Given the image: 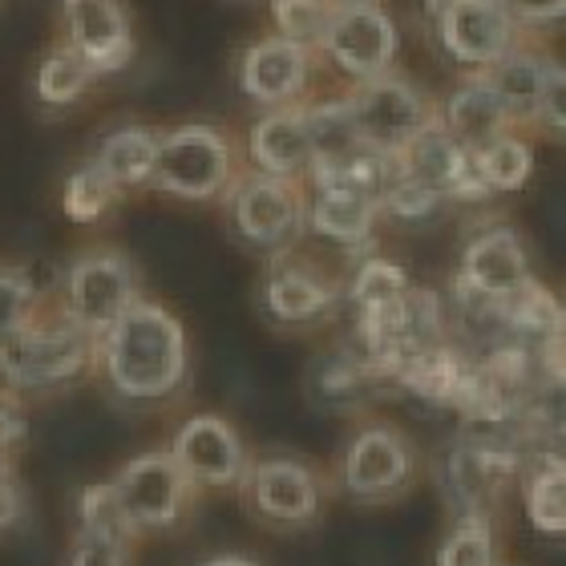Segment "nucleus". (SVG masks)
Wrapping results in <instances>:
<instances>
[{
    "instance_id": "1",
    "label": "nucleus",
    "mask_w": 566,
    "mask_h": 566,
    "mask_svg": "<svg viewBox=\"0 0 566 566\" xmlns=\"http://www.w3.org/2000/svg\"><path fill=\"white\" fill-rule=\"evenodd\" d=\"M94 373L122 405L175 401L190 380V340L182 319L142 295L97 336Z\"/></svg>"
},
{
    "instance_id": "2",
    "label": "nucleus",
    "mask_w": 566,
    "mask_h": 566,
    "mask_svg": "<svg viewBox=\"0 0 566 566\" xmlns=\"http://www.w3.org/2000/svg\"><path fill=\"white\" fill-rule=\"evenodd\" d=\"M97 336L73 324L65 312H36L24 328L0 340V385L9 397L70 389L94 373Z\"/></svg>"
},
{
    "instance_id": "3",
    "label": "nucleus",
    "mask_w": 566,
    "mask_h": 566,
    "mask_svg": "<svg viewBox=\"0 0 566 566\" xmlns=\"http://www.w3.org/2000/svg\"><path fill=\"white\" fill-rule=\"evenodd\" d=\"M219 202H223L231 239L251 255H263V260L287 255L304 235L307 187L295 178H272L260 175V170H248V175H235V182L227 187Z\"/></svg>"
},
{
    "instance_id": "4",
    "label": "nucleus",
    "mask_w": 566,
    "mask_h": 566,
    "mask_svg": "<svg viewBox=\"0 0 566 566\" xmlns=\"http://www.w3.org/2000/svg\"><path fill=\"white\" fill-rule=\"evenodd\" d=\"M231 182H235V142L219 126L187 122L158 130L154 190L182 202H219Z\"/></svg>"
},
{
    "instance_id": "5",
    "label": "nucleus",
    "mask_w": 566,
    "mask_h": 566,
    "mask_svg": "<svg viewBox=\"0 0 566 566\" xmlns=\"http://www.w3.org/2000/svg\"><path fill=\"white\" fill-rule=\"evenodd\" d=\"M417 470H421V461H417L413 441L397 424L368 421L340 449L336 485L365 506H385V502H401L413 490Z\"/></svg>"
},
{
    "instance_id": "6",
    "label": "nucleus",
    "mask_w": 566,
    "mask_h": 566,
    "mask_svg": "<svg viewBox=\"0 0 566 566\" xmlns=\"http://www.w3.org/2000/svg\"><path fill=\"white\" fill-rule=\"evenodd\" d=\"M142 300V275L122 248H85L77 251L61 275V312L82 324L90 336L130 312Z\"/></svg>"
},
{
    "instance_id": "7",
    "label": "nucleus",
    "mask_w": 566,
    "mask_h": 566,
    "mask_svg": "<svg viewBox=\"0 0 566 566\" xmlns=\"http://www.w3.org/2000/svg\"><path fill=\"white\" fill-rule=\"evenodd\" d=\"M397 53H401V29L377 0H336L316 49V57L328 61L353 85L392 73Z\"/></svg>"
},
{
    "instance_id": "8",
    "label": "nucleus",
    "mask_w": 566,
    "mask_h": 566,
    "mask_svg": "<svg viewBox=\"0 0 566 566\" xmlns=\"http://www.w3.org/2000/svg\"><path fill=\"white\" fill-rule=\"evenodd\" d=\"M109 485H114L122 514H126L138 538L142 534L175 531L199 497V490L190 485V478L170 458V449H146V453L130 458L109 478Z\"/></svg>"
},
{
    "instance_id": "9",
    "label": "nucleus",
    "mask_w": 566,
    "mask_h": 566,
    "mask_svg": "<svg viewBox=\"0 0 566 566\" xmlns=\"http://www.w3.org/2000/svg\"><path fill=\"white\" fill-rule=\"evenodd\" d=\"M344 106H348L360 146L380 154H401L437 118L429 97L401 73H380V77L356 82L344 94Z\"/></svg>"
},
{
    "instance_id": "10",
    "label": "nucleus",
    "mask_w": 566,
    "mask_h": 566,
    "mask_svg": "<svg viewBox=\"0 0 566 566\" xmlns=\"http://www.w3.org/2000/svg\"><path fill=\"white\" fill-rule=\"evenodd\" d=\"M239 494L263 526L275 531H307L316 526L328 502V485L300 458H260L251 461L248 482Z\"/></svg>"
},
{
    "instance_id": "11",
    "label": "nucleus",
    "mask_w": 566,
    "mask_h": 566,
    "mask_svg": "<svg viewBox=\"0 0 566 566\" xmlns=\"http://www.w3.org/2000/svg\"><path fill=\"white\" fill-rule=\"evenodd\" d=\"M437 45L461 70L485 73L518 49V29L497 0H437L433 4Z\"/></svg>"
},
{
    "instance_id": "12",
    "label": "nucleus",
    "mask_w": 566,
    "mask_h": 566,
    "mask_svg": "<svg viewBox=\"0 0 566 566\" xmlns=\"http://www.w3.org/2000/svg\"><path fill=\"white\" fill-rule=\"evenodd\" d=\"M522 453L506 441H473L461 437L441 461V494L449 502V518L485 514L494 518L497 494L510 478H518Z\"/></svg>"
},
{
    "instance_id": "13",
    "label": "nucleus",
    "mask_w": 566,
    "mask_h": 566,
    "mask_svg": "<svg viewBox=\"0 0 566 566\" xmlns=\"http://www.w3.org/2000/svg\"><path fill=\"white\" fill-rule=\"evenodd\" d=\"M166 449L195 490H243L251 461H255L235 424L219 413L187 417Z\"/></svg>"
},
{
    "instance_id": "14",
    "label": "nucleus",
    "mask_w": 566,
    "mask_h": 566,
    "mask_svg": "<svg viewBox=\"0 0 566 566\" xmlns=\"http://www.w3.org/2000/svg\"><path fill=\"white\" fill-rule=\"evenodd\" d=\"M344 287L319 272L316 263L300 260L295 251L268 260V272L260 280V312L275 328L300 332L316 328L340 307Z\"/></svg>"
},
{
    "instance_id": "15",
    "label": "nucleus",
    "mask_w": 566,
    "mask_h": 566,
    "mask_svg": "<svg viewBox=\"0 0 566 566\" xmlns=\"http://www.w3.org/2000/svg\"><path fill=\"white\" fill-rule=\"evenodd\" d=\"M534 280L531 251L510 223H490L473 231L461 248L458 287L478 304H506L510 295L522 292Z\"/></svg>"
},
{
    "instance_id": "16",
    "label": "nucleus",
    "mask_w": 566,
    "mask_h": 566,
    "mask_svg": "<svg viewBox=\"0 0 566 566\" xmlns=\"http://www.w3.org/2000/svg\"><path fill=\"white\" fill-rule=\"evenodd\" d=\"M61 45L73 49L94 77L122 73L138 49L126 0H61Z\"/></svg>"
},
{
    "instance_id": "17",
    "label": "nucleus",
    "mask_w": 566,
    "mask_h": 566,
    "mask_svg": "<svg viewBox=\"0 0 566 566\" xmlns=\"http://www.w3.org/2000/svg\"><path fill=\"white\" fill-rule=\"evenodd\" d=\"M401 175L429 187L446 202H485L490 190L482 187V178L473 170V150H465L441 122H429L401 154Z\"/></svg>"
},
{
    "instance_id": "18",
    "label": "nucleus",
    "mask_w": 566,
    "mask_h": 566,
    "mask_svg": "<svg viewBox=\"0 0 566 566\" xmlns=\"http://www.w3.org/2000/svg\"><path fill=\"white\" fill-rule=\"evenodd\" d=\"M312 57L316 53H307L304 45H292L275 33L263 36L239 57V90L251 106L263 109L304 102L307 85H312Z\"/></svg>"
},
{
    "instance_id": "19",
    "label": "nucleus",
    "mask_w": 566,
    "mask_h": 566,
    "mask_svg": "<svg viewBox=\"0 0 566 566\" xmlns=\"http://www.w3.org/2000/svg\"><path fill=\"white\" fill-rule=\"evenodd\" d=\"M248 154H251V170L304 182L307 166H312V134H307L304 102L263 109L260 118H255V126H251Z\"/></svg>"
},
{
    "instance_id": "20",
    "label": "nucleus",
    "mask_w": 566,
    "mask_h": 566,
    "mask_svg": "<svg viewBox=\"0 0 566 566\" xmlns=\"http://www.w3.org/2000/svg\"><path fill=\"white\" fill-rule=\"evenodd\" d=\"M380 227L377 199L348 187H312L304 202V235H316L332 248L365 251Z\"/></svg>"
},
{
    "instance_id": "21",
    "label": "nucleus",
    "mask_w": 566,
    "mask_h": 566,
    "mask_svg": "<svg viewBox=\"0 0 566 566\" xmlns=\"http://www.w3.org/2000/svg\"><path fill=\"white\" fill-rule=\"evenodd\" d=\"M437 122H441L465 150H478L485 142H494L514 130V122H510L506 106H502V97L494 94V85H490L485 73L461 77L458 90L446 97V106L437 109Z\"/></svg>"
},
{
    "instance_id": "22",
    "label": "nucleus",
    "mask_w": 566,
    "mask_h": 566,
    "mask_svg": "<svg viewBox=\"0 0 566 566\" xmlns=\"http://www.w3.org/2000/svg\"><path fill=\"white\" fill-rule=\"evenodd\" d=\"M90 163L109 178V187L118 195L146 190L154 178V163H158V130H150V126H114L109 134L97 138Z\"/></svg>"
},
{
    "instance_id": "23",
    "label": "nucleus",
    "mask_w": 566,
    "mask_h": 566,
    "mask_svg": "<svg viewBox=\"0 0 566 566\" xmlns=\"http://www.w3.org/2000/svg\"><path fill=\"white\" fill-rule=\"evenodd\" d=\"M522 510L526 522L546 538H563L566 531V470L563 453H534L531 461H522Z\"/></svg>"
},
{
    "instance_id": "24",
    "label": "nucleus",
    "mask_w": 566,
    "mask_h": 566,
    "mask_svg": "<svg viewBox=\"0 0 566 566\" xmlns=\"http://www.w3.org/2000/svg\"><path fill=\"white\" fill-rule=\"evenodd\" d=\"M546 61L551 57L518 45L514 53H506L497 65L485 70L494 94L502 97V106H506L510 122H514V130L538 122V97H543V82H546Z\"/></svg>"
},
{
    "instance_id": "25",
    "label": "nucleus",
    "mask_w": 566,
    "mask_h": 566,
    "mask_svg": "<svg viewBox=\"0 0 566 566\" xmlns=\"http://www.w3.org/2000/svg\"><path fill=\"white\" fill-rule=\"evenodd\" d=\"M94 73L85 65L73 49L65 45H53L49 53H41L33 70V97L41 102L45 109H70L77 106L90 90H94Z\"/></svg>"
},
{
    "instance_id": "26",
    "label": "nucleus",
    "mask_w": 566,
    "mask_h": 566,
    "mask_svg": "<svg viewBox=\"0 0 566 566\" xmlns=\"http://www.w3.org/2000/svg\"><path fill=\"white\" fill-rule=\"evenodd\" d=\"M473 170L490 195H514L534 175V146L518 130H510L473 150Z\"/></svg>"
},
{
    "instance_id": "27",
    "label": "nucleus",
    "mask_w": 566,
    "mask_h": 566,
    "mask_svg": "<svg viewBox=\"0 0 566 566\" xmlns=\"http://www.w3.org/2000/svg\"><path fill=\"white\" fill-rule=\"evenodd\" d=\"M433 566H502L497 526L485 514L453 518L433 551Z\"/></svg>"
},
{
    "instance_id": "28",
    "label": "nucleus",
    "mask_w": 566,
    "mask_h": 566,
    "mask_svg": "<svg viewBox=\"0 0 566 566\" xmlns=\"http://www.w3.org/2000/svg\"><path fill=\"white\" fill-rule=\"evenodd\" d=\"M122 195L114 187H109V178L97 170L90 158H85L82 166H73L70 175H65V187H61V211H65V219H73V223H102L109 211H114V202H118Z\"/></svg>"
},
{
    "instance_id": "29",
    "label": "nucleus",
    "mask_w": 566,
    "mask_h": 566,
    "mask_svg": "<svg viewBox=\"0 0 566 566\" xmlns=\"http://www.w3.org/2000/svg\"><path fill=\"white\" fill-rule=\"evenodd\" d=\"M409 287H413V280H409V272H405L401 263L368 255V260L356 263L353 280L344 287V300L353 304V312H373V307H385V304H392V300H401Z\"/></svg>"
},
{
    "instance_id": "30",
    "label": "nucleus",
    "mask_w": 566,
    "mask_h": 566,
    "mask_svg": "<svg viewBox=\"0 0 566 566\" xmlns=\"http://www.w3.org/2000/svg\"><path fill=\"white\" fill-rule=\"evenodd\" d=\"M312 392L319 397V405H353V401H365L368 389H373V380L380 377L377 368L368 365V360H356L353 353L348 356H332L324 365L312 373Z\"/></svg>"
},
{
    "instance_id": "31",
    "label": "nucleus",
    "mask_w": 566,
    "mask_h": 566,
    "mask_svg": "<svg viewBox=\"0 0 566 566\" xmlns=\"http://www.w3.org/2000/svg\"><path fill=\"white\" fill-rule=\"evenodd\" d=\"M332 9H336V0H268L275 36L292 41V45H304L307 53L319 49V36L328 29Z\"/></svg>"
},
{
    "instance_id": "32",
    "label": "nucleus",
    "mask_w": 566,
    "mask_h": 566,
    "mask_svg": "<svg viewBox=\"0 0 566 566\" xmlns=\"http://www.w3.org/2000/svg\"><path fill=\"white\" fill-rule=\"evenodd\" d=\"M377 207H380V219H392V223H405V227H421V223H433L449 202L441 199V195H433L429 187H421V182H413V178L397 175L389 187H385V195L377 199Z\"/></svg>"
},
{
    "instance_id": "33",
    "label": "nucleus",
    "mask_w": 566,
    "mask_h": 566,
    "mask_svg": "<svg viewBox=\"0 0 566 566\" xmlns=\"http://www.w3.org/2000/svg\"><path fill=\"white\" fill-rule=\"evenodd\" d=\"M41 312V292L36 280L24 268L0 263V340L12 336L17 328H24L29 319Z\"/></svg>"
},
{
    "instance_id": "34",
    "label": "nucleus",
    "mask_w": 566,
    "mask_h": 566,
    "mask_svg": "<svg viewBox=\"0 0 566 566\" xmlns=\"http://www.w3.org/2000/svg\"><path fill=\"white\" fill-rule=\"evenodd\" d=\"M134 558V538L126 534H106V531H85L77 526L65 551V566H130Z\"/></svg>"
},
{
    "instance_id": "35",
    "label": "nucleus",
    "mask_w": 566,
    "mask_h": 566,
    "mask_svg": "<svg viewBox=\"0 0 566 566\" xmlns=\"http://www.w3.org/2000/svg\"><path fill=\"white\" fill-rule=\"evenodd\" d=\"M77 526H85V531L126 534V538L138 543V534L130 531V522H126V514H122L118 494H114V485L109 482L85 485L82 494H77Z\"/></svg>"
},
{
    "instance_id": "36",
    "label": "nucleus",
    "mask_w": 566,
    "mask_h": 566,
    "mask_svg": "<svg viewBox=\"0 0 566 566\" xmlns=\"http://www.w3.org/2000/svg\"><path fill=\"white\" fill-rule=\"evenodd\" d=\"M538 130H546L551 138H563L566 126V73L555 57L546 61V82H543V97H538Z\"/></svg>"
},
{
    "instance_id": "37",
    "label": "nucleus",
    "mask_w": 566,
    "mask_h": 566,
    "mask_svg": "<svg viewBox=\"0 0 566 566\" xmlns=\"http://www.w3.org/2000/svg\"><path fill=\"white\" fill-rule=\"evenodd\" d=\"M506 17L514 21V29H534V33H543V29H558L566 17V0H497Z\"/></svg>"
},
{
    "instance_id": "38",
    "label": "nucleus",
    "mask_w": 566,
    "mask_h": 566,
    "mask_svg": "<svg viewBox=\"0 0 566 566\" xmlns=\"http://www.w3.org/2000/svg\"><path fill=\"white\" fill-rule=\"evenodd\" d=\"M24 441H29V421L17 397L0 392V465H17Z\"/></svg>"
},
{
    "instance_id": "39",
    "label": "nucleus",
    "mask_w": 566,
    "mask_h": 566,
    "mask_svg": "<svg viewBox=\"0 0 566 566\" xmlns=\"http://www.w3.org/2000/svg\"><path fill=\"white\" fill-rule=\"evenodd\" d=\"M29 518V494L17 478V465H0V534L21 531Z\"/></svg>"
},
{
    "instance_id": "40",
    "label": "nucleus",
    "mask_w": 566,
    "mask_h": 566,
    "mask_svg": "<svg viewBox=\"0 0 566 566\" xmlns=\"http://www.w3.org/2000/svg\"><path fill=\"white\" fill-rule=\"evenodd\" d=\"M199 566H260V563H255L251 555H235V551H231V555H211V558H202Z\"/></svg>"
}]
</instances>
